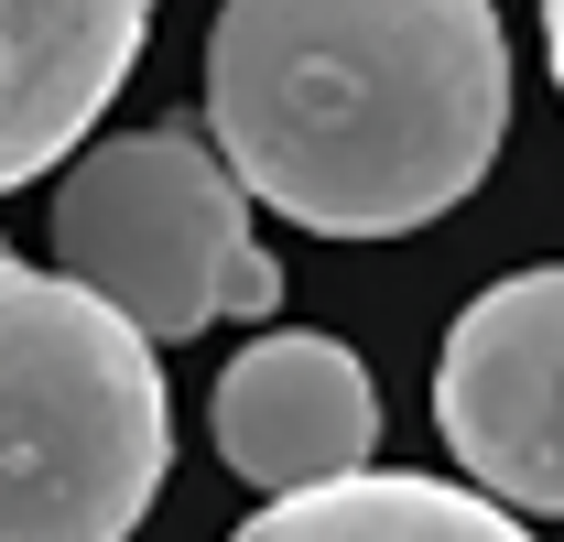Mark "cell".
<instances>
[{
  "label": "cell",
  "instance_id": "obj_1",
  "mask_svg": "<svg viewBox=\"0 0 564 542\" xmlns=\"http://www.w3.org/2000/svg\"><path fill=\"white\" fill-rule=\"evenodd\" d=\"M207 120L250 206L402 239L499 163L510 33L489 0H217Z\"/></svg>",
  "mask_w": 564,
  "mask_h": 542
},
{
  "label": "cell",
  "instance_id": "obj_2",
  "mask_svg": "<svg viewBox=\"0 0 564 542\" xmlns=\"http://www.w3.org/2000/svg\"><path fill=\"white\" fill-rule=\"evenodd\" d=\"M163 467L174 402L152 337L0 239V542H131Z\"/></svg>",
  "mask_w": 564,
  "mask_h": 542
},
{
  "label": "cell",
  "instance_id": "obj_3",
  "mask_svg": "<svg viewBox=\"0 0 564 542\" xmlns=\"http://www.w3.org/2000/svg\"><path fill=\"white\" fill-rule=\"evenodd\" d=\"M55 261L98 304H120L152 347L207 337L217 315H272L282 261L250 239V196L207 131L163 120L76 152L55 185Z\"/></svg>",
  "mask_w": 564,
  "mask_h": 542
},
{
  "label": "cell",
  "instance_id": "obj_4",
  "mask_svg": "<svg viewBox=\"0 0 564 542\" xmlns=\"http://www.w3.org/2000/svg\"><path fill=\"white\" fill-rule=\"evenodd\" d=\"M434 434L499 510L564 521V261L489 282L445 326Z\"/></svg>",
  "mask_w": 564,
  "mask_h": 542
},
{
  "label": "cell",
  "instance_id": "obj_5",
  "mask_svg": "<svg viewBox=\"0 0 564 542\" xmlns=\"http://www.w3.org/2000/svg\"><path fill=\"white\" fill-rule=\"evenodd\" d=\"M207 434L228 456V477H250V488H315V477L369 467L380 391H369L358 347L315 337V326H282V337H250L217 369Z\"/></svg>",
  "mask_w": 564,
  "mask_h": 542
},
{
  "label": "cell",
  "instance_id": "obj_6",
  "mask_svg": "<svg viewBox=\"0 0 564 542\" xmlns=\"http://www.w3.org/2000/svg\"><path fill=\"white\" fill-rule=\"evenodd\" d=\"M152 44V0H0V196L98 131Z\"/></svg>",
  "mask_w": 564,
  "mask_h": 542
},
{
  "label": "cell",
  "instance_id": "obj_7",
  "mask_svg": "<svg viewBox=\"0 0 564 542\" xmlns=\"http://www.w3.org/2000/svg\"><path fill=\"white\" fill-rule=\"evenodd\" d=\"M228 542H532V532L489 488L413 477V467H348L315 488H272V510H250Z\"/></svg>",
  "mask_w": 564,
  "mask_h": 542
},
{
  "label": "cell",
  "instance_id": "obj_8",
  "mask_svg": "<svg viewBox=\"0 0 564 542\" xmlns=\"http://www.w3.org/2000/svg\"><path fill=\"white\" fill-rule=\"evenodd\" d=\"M543 55H554V87H564V0H543Z\"/></svg>",
  "mask_w": 564,
  "mask_h": 542
}]
</instances>
